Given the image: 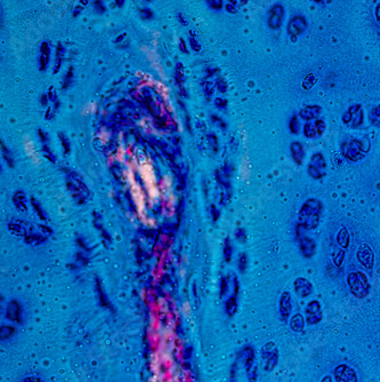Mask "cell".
I'll return each mask as SVG.
<instances>
[{
  "label": "cell",
  "mask_w": 380,
  "mask_h": 382,
  "mask_svg": "<svg viewBox=\"0 0 380 382\" xmlns=\"http://www.w3.org/2000/svg\"><path fill=\"white\" fill-rule=\"evenodd\" d=\"M347 283H348L350 292L357 299H364V297L369 295L371 285H370L366 275L361 273V271L350 273L348 277H347Z\"/></svg>",
  "instance_id": "1"
},
{
  "label": "cell",
  "mask_w": 380,
  "mask_h": 382,
  "mask_svg": "<svg viewBox=\"0 0 380 382\" xmlns=\"http://www.w3.org/2000/svg\"><path fill=\"white\" fill-rule=\"evenodd\" d=\"M322 212V203L320 202L319 199L315 198H310L306 202L304 203V205L301 206L299 214H298V221H299V225H303V223L313 216L316 213Z\"/></svg>",
  "instance_id": "2"
},
{
  "label": "cell",
  "mask_w": 380,
  "mask_h": 382,
  "mask_svg": "<svg viewBox=\"0 0 380 382\" xmlns=\"http://www.w3.org/2000/svg\"><path fill=\"white\" fill-rule=\"evenodd\" d=\"M356 258L363 267L366 269H372L375 264V254H373L372 248L368 244H362L357 248Z\"/></svg>",
  "instance_id": "3"
},
{
  "label": "cell",
  "mask_w": 380,
  "mask_h": 382,
  "mask_svg": "<svg viewBox=\"0 0 380 382\" xmlns=\"http://www.w3.org/2000/svg\"><path fill=\"white\" fill-rule=\"evenodd\" d=\"M343 122H345V124H350L353 127H359V126H361L363 122L362 106L360 104L350 106L348 111L344 115Z\"/></svg>",
  "instance_id": "4"
},
{
  "label": "cell",
  "mask_w": 380,
  "mask_h": 382,
  "mask_svg": "<svg viewBox=\"0 0 380 382\" xmlns=\"http://www.w3.org/2000/svg\"><path fill=\"white\" fill-rule=\"evenodd\" d=\"M284 18V8L281 4H275L271 8L268 14V27L273 30H278L281 28Z\"/></svg>",
  "instance_id": "5"
},
{
  "label": "cell",
  "mask_w": 380,
  "mask_h": 382,
  "mask_svg": "<svg viewBox=\"0 0 380 382\" xmlns=\"http://www.w3.org/2000/svg\"><path fill=\"white\" fill-rule=\"evenodd\" d=\"M307 29V20L303 15H296L289 22L287 31L288 34L295 37V35H303Z\"/></svg>",
  "instance_id": "6"
},
{
  "label": "cell",
  "mask_w": 380,
  "mask_h": 382,
  "mask_svg": "<svg viewBox=\"0 0 380 382\" xmlns=\"http://www.w3.org/2000/svg\"><path fill=\"white\" fill-rule=\"evenodd\" d=\"M294 287H295V292L297 294L299 297H307L310 296L312 293H313V285L308 279L304 277H298L296 278L295 283H294Z\"/></svg>",
  "instance_id": "7"
},
{
  "label": "cell",
  "mask_w": 380,
  "mask_h": 382,
  "mask_svg": "<svg viewBox=\"0 0 380 382\" xmlns=\"http://www.w3.org/2000/svg\"><path fill=\"white\" fill-rule=\"evenodd\" d=\"M291 310H292L291 295L288 291H284V292L281 294L280 301H279V313H280L282 320L287 322L289 317H290Z\"/></svg>",
  "instance_id": "8"
},
{
  "label": "cell",
  "mask_w": 380,
  "mask_h": 382,
  "mask_svg": "<svg viewBox=\"0 0 380 382\" xmlns=\"http://www.w3.org/2000/svg\"><path fill=\"white\" fill-rule=\"evenodd\" d=\"M299 238V246L300 251L305 258H312L316 252V243L313 238L305 236L304 234H300L298 236Z\"/></svg>",
  "instance_id": "9"
},
{
  "label": "cell",
  "mask_w": 380,
  "mask_h": 382,
  "mask_svg": "<svg viewBox=\"0 0 380 382\" xmlns=\"http://www.w3.org/2000/svg\"><path fill=\"white\" fill-rule=\"evenodd\" d=\"M334 378L339 382H357L355 371L347 366V365H339L334 370Z\"/></svg>",
  "instance_id": "10"
},
{
  "label": "cell",
  "mask_w": 380,
  "mask_h": 382,
  "mask_svg": "<svg viewBox=\"0 0 380 382\" xmlns=\"http://www.w3.org/2000/svg\"><path fill=\"white\" fill-rule=\"evenodd\" d=\"M50 57V45L48 41H42L40 46V56H39V70L45 71L47 69Z\"/></svg>",
  "instance_id": "11"
},
{
  "label": "cell",
  "mask_w": 380,
  "mask_h": 382,
  "mask_svg": "<svg viewBox=\"0 0 380 382\" xmlns=\"http://www.w3.org/2000/svg\"><path fill=\"white\" fill-rule=\"evenodd\" d=\"M321 111H322V108H321L320 105H307L300 110L299 116L304 121L310 122L312 119L316 118L321 113Z\"/></svg>",
  "instance_id": "12"
},
{
  "label": "cell",
  "mask_w": 380,
  "mask_h": 382,
  "mask_svg": "<svg viewBox=\"0 0 380 382\" xmlns=\"http://www.w3.org/2000/svg\"><path fill=\"white\" fill-rule=\"evenodd\" d=\"M290 151H291V156L294 158L296 164L301 165L304 163L305 151L301 143H299V142H292L290 145Z\"/></svg>",
  "instance_id": "13"
},
{
  "label": "cell",
  "mask_w": 380,
  "mask_h": 382,
  "mask_svg": "<svg viewBox=\"0 0 380 382\" xmlns=\"http://www.w3.org/2000/svg\"><path fill=\"white\" fill-rule=\"evenodd\" d=\"M343 151H344V156L350 161H360L364 158V155H365L360 150H357L356 148H354L353 145L350 144L345 145V147L343 148Z\"/></svg>",
  "instance_id": "14"
},
{
  "label": "cell",
  "mask_w": 380,
  "mask_h": 382,
  "mask_svg": "<svg viewBox=\"0 0 380 382\" xmlns=\"http://www.w3.org/2000/svg\"><path fill=\"white\" fill-rule=\"evenodd\" d=\"M305 324H306V320H305L304 316L301 315V313H295V315L291 317L289 325H290V329L292 330V331L299 333L304 330Z\"/></svg>",
  "instance_id": "15"
},
{
  "label": "cell",
  "mask_w": 380,
  "mask_h": 382,
  "mask_svg": "<svg viewBox=\"0 0 380 382\" xmlns=\"http://www.w3.org/2000/svg\"><path fill=\"white\" fill-rule=\"evenodd\" d=\"M305 313H306L307 317L323 315L322 309H321V304L317 300L311 301V302L306 306V308H305Z\"/></svg>",
  "instance_id": "16"
},
{
  "label": "cell",
  "mask_w": 380,
  "mask_h": 382,
  "mask_svg": "<svg viewBox=\"0 0 380 382\" xmlns=\"http://www.w3.org/2000/svg\"><path fill=\"white\" fill-rule=\"evenodd\" d=\"M63 57H64V47L61 43H58L57 47H56V57H55V64H54V73L55 74H56L61 69Z\"/></svg>",
  "instance_id": "17"
},
{
  "label": "cell",
  "mask_w": 380,
  "mask_h": 382,
  "mask_svg": "<svg viewBox=\"0 0 380 382\" xmlns=\"http://www.w3.org/2000/svg\"><path fill=\"white\" fill-rule=\"evenodd\" d=\"M320 215L321 213H316V214H314L310 219L306 220L303 225H300L304 228V230H313V229L317 228L320 223Z\"/></svg>",
  "instance_id": "18"
},
{
  "label": "cell",
  "mask_w": 380,
  "mask_h": 382,
  "mask_svg": "<svg viewBox=\"0 0 380 382\" xmlns=\"http://www.w3.org/2000/svg\"><path fill=\"white\" fill-rule=\"evenodd\" d=\"M311 165H313V166L320 168V170H322V171L326 170L327 163H326V159H324L323 155L320 154V152L313 155V156H312V159H311Z\"/></svg>",
  "instance_id": "19"
},
{
  "label": "cell",
  "mask_w": 380,
  "mask_h": 382,
  "mask_svg": "<svg viewBox=\"0 0 380 382\" xmlns=\"http://www.w3.org/2000/svg\"><path fill=\"white\" fill-rule=\"evenodd\" d=\"M369 119L373 126L380 127V104L371 109L369 112Z\"/></svg>",
  "instance_id": "20"
},
{
  "label": "cell",
  "mask_w": 380,
  "mask_h": 382,
  "mask_svg": "<svg viewBox=\"0 0 380 382\" xmlns=\"http://www.w3.org/2000/svg\"><path fill=\"white\" fill-rule=\"evenodd\" d=\"M246 4H247V1H238V0H233V1L227 2L225 8H226L227 12L231 13V14H235V13H238L239 9Z\"/></svg>",
  "instance_id": "21"
},
{
  "label": "cell",
  "mask_w": 380,
  "mask_h": 382,
  "mask_svg": "<svg viewBox=\"0 0 380 382\" xmlns=\"http://www.w3.org/2000/svg\"><path fill=\"white\" fill-rule=\"evenodd\" d=\"M188 41H190V45L191 47H192V50L194 52H197V53H199L201 51V44L199 39H198L197 34L192 30L188 32Z\"/></svg>",
  "instance_id": "22"
},
{
  "label": "cell",
  "mask_w": 380,
  "mask_h": 382,
  "mask_svg": "<svg viewBox=\"0 0 380 382\" xmlns=\"http://www.w3.org/2000/svg\"><path fill=\"white\" fill-rule=\"evenodd\" d=\"M1 152H2V157H4L6 163L8 164V166H11V167L14 166V157H13L12 151L9 150L7 147H6L4 142H1Z\"/></svg>",
  "instance_id": "23"
},
{
  "label": "cell",
  "mask_w": 380,
  "mask_h": 382,
  "mask_svg": "<svg viewBox=\"0 0 380 382\" xmlns=\"http://www.w3.org/2000/svg\"><path fill=\"white\" fill-rule=\"evenodd\" d=\"M337 242L339 246H342V247H347L349 244V235L348 232H347L346 229H343V230H340L339 234H338V237H337Z\"/></svg>",
  "instance_id": "24"
},
{
  "label": "cell",
  "mask_w": 380,
  "mask_h": 382,
  "mask_svg": "<svg viewBox=\"0 0 380 382\" xmlns=\"http://www.w3.org/2000/svg\"><path fill=\"white\" fill-rule=\"evenodd\" d=\"M308 173H310V175L315 180L322 179V177L326 175V172L320 170V168L313 166V165H311V164L308 165Z\"/></svg>",
  "instance_id": "25"
},
{
  "label": "cell",
  "mask_w": 380,
  "mask_h": 382,
  "mask_svg": "<svg viewBox=\"0 0 380 382\" xmlns=\"http://www.w3.org/2000/svg\"><path fill=\"white\" fill-rule=\"evenodd\" d=\"M185 73H184V67L182 63H177L176 69H175V80L178 85H182L184 83Z\"/></svg>",
  "instance_id": "26"
},
{
  "label": "cell",
  "mask_w": 380,
  "mask_h": 382,
  "mask_svg": "<svg viewBox=\"0 0 380 382\" xmlns=\"http://www.w3.org/2000/svg\"><path fill=\"white\" fill-rule=\"evenodd\" d=\"M58 139H60L62 147H63V149H64V154L69 155L70 151H71V145H70L69 139H67V137L66 134H64L63 132L58 133Z\"/></svg>",
  "instance_id": "27"
},
{
  "label": "cell",
  "mask_w": 380,
  "mask_h": 382,
  "mask_svg": "<svg viewBox=\"0 0 380 382\" xmlns=\"http://www.w3.org/2000/svg\"><path fill=\"white\" fill-rule=\"evenodd\" d=\"M279 361V352L275 350L271 356L267 357V366H266V371H272L273 368L277 366Z\"/></svg>",
  "instance_id": "28"
},
{
  "label": "cell",
  "mask_w": 380,
  "mask_h": 382,
  "mask_svg": "<svg viewBox=\"0 0 380 382\" xmlns=\"http://www.w3.org/2000/svg\"><path fill=\"white\" fill-rule=\"evenodd\" d=\"M207 141H208V144H209V147L211 148V150L214 152L218 151V139L215 134H213V133H209V134L207 135Z\"/></svg>",
  "instance_id": "29"
},
{
  "label": "cell",
  "mask_w": 380,
  "mask_h": 382,
  "mask_svg": "<svg viewBox=\"0 0 380 382\" xmlns=\"http://www.w3.org/2000/svg\"><path fill=\"white\" fill-rule=\"evenodd\" d=\"M304 134L305 137L308 139H313L317 135L316 129H315V125L312 124V122H307L304 126Z\"/></svg>",
  "instance_id": "30"
},
{
  "label": "cell",
  "mask_w": 380,
  "mask_h": 382,
  "mask_svg": "<svg viewBox=\"0 0 380 382\" xmlns=\"http://www.w3.org/2000/svg\"><path fill=\"white\" fill-rule=\"evenodd\" d=\"M72 79H73V68L70 67L69 70H67V72L66 73V76H64V78H63V85H62V88L63 89L69 88L71 83H72Z\"/></svg>",
  "instance_id": "31"
},
{
  "label": "cell",
  "mask_w": 380,
  "mask_h": 382,
  "mask_svg": "<svg viewBox=\"0 0 380 382\" xmlns=\"http://www.w3.org/2000/svg\"><path fill=\"white\" fill-rule=\"evenodd\" d=\"M214 90H215V84L211 82H206L203 84V92L207 100H210V98L214 94Z\"/></svg>",
  "instance_id": "32"
},
{
  "label": "cell",
  "mask_w": 380,
  "mask_h": 382,
  "mask_svg": "<svg viewBox=\"0 0 380 382\" xmlns=\"http://www.w3.org/2000/svg\"><path fill=\"white\" fill-rule=\"evenodd\" d=\"M289 128H290L292 134H298V133H299V122H298L297 116H294V117L291 118Z\"/></svg>",
  "instance_id": "33"
},
{
  "label": "cell",
  "mask_w": 380,
  "mask_h": 382,
  "mask_svg": "<svg viewBox=\"0 0 380 382\" xmlns=\"http://www.w3.org/2000/svg\"><path fill=\"white\" fill-rule=\"evenodd\" d=\"M42 154H44V156L46 157L48 160H50L51 163H55V161H56V157L54 156V154L51 152L50 149L48 148L47 144L42 145Z\"/></svg>",
  "instance_id": "34"
},
{
  "label": "cell",
  "mask_w": 380,
  "mask_h": 382,
  "mask_svg": "<svg viewBox=\"0 0 380 382\" xmlns=\"http://www.w3.org/2000/svg\"><path fill=\"white\" fill-rule=\"evenodd\" d=\"M139 15L143 20H151L153 17V12L151 11L150 8H139Z\"/></svg>",
  "instance_id": "35"
},
{
  "label": "cell",
  "mask_w": 380,
  "mask_h": 382,
  "mask_svg": "<svg viewBox=\"0 0 380 382\" xmlns=\"http://www.w3.org/2000/svg\"><path fill=\"white\" fill-rule=\"evenodd\" d=\"M207 4L211 9H216V11H219V9L223 8L224 2L222 1V0H209V1H207Z\"/></svg>",
  "instance_id": "36"
},
{
  "label": "cell",
  "mask_w": 380,
  "mask_h": 382,
  "mask_svg": "<svg viewBox=\"0 0 380 382\" xmlns=\"http://www.w3.org/2000/svg\"><path fill=\"white\" fill-rule=\"evenodd\" d=\"M216 87L220 93H225L227 90V84L225 82V79L222 78V77H219V78L216 80Z\"/></svg>",
  "instance_id": "37"
},
{
  "label": "cell",
  "mask_w": 380,
  "mask_h": 382,
  "mask_svg": "<svg viewBox=\"0 0 380 382\" xmlns=\"http://www.w3.org/2000/svg\"><path fill=\"white\" fill-rule=\"evenodd\" d=\"M94 11H95L97 14H104L106 12V7L104 5L103 1H95L94 2Z\"/></svg>",
  "instance_id": "38"
},
{
  "label": "cell",
  "mask_w": 380,
  "mask_h": 382,
  "mask_svg": "<svg viewBox=\"0 0 380 382\" xmlns=\"http://www.w3.org/2000/svg\"><path fill=\"white\" fill-rule=\"evenodd\" d=\"M314 125H315V129H316V133H317V135H322L323 134V132L326 131V122H324L323 121H316L314 122Z\"/></svg>",
  "instance_id": "39"
},
{
  "label": "cell",
  "mask_w": 380,
  "mask_h": 382,
  "mask_svg": "<svg viewBox=\"0 0 380 382\" xmlns=\"http://www.w3.org/2000/svg\"><path fill=\"white\" fill-rule=\"evenodd\" d=\"M211 121H213L215 124H217L222 129H226V122L223 121L222 118L218 117L217 115H211Z\"/></svg>",
  "instance_id": "40"
},
{
  "label": "cell",
  "mask_w": 380,
  "mask_h": 382,
  "mask_svg": "<svg viewBox=\"0 0 380 382\" xmlns=\"http://www.w3.org/2000/svg\"><path fill=\"white\" fill-rule=\"evenodd\" d=\"M247 262H248L247 255H246V253H242L241 255H240V258H239V268H240V270L242 271V273L246 270Z\"/></svg>",
  "instance_id": "41"
},
{
  "label": "cell",
  "mask_w": 380,
  "mask_h": 382,
  "mask_svg": "<svg viewBox=\"0 0 380 382\" xmlns=\"http://www.w3.org/2000/svg\"><path fill=\"white\" fill-rule=\"evenodd\" d=\"M224 255H225V259L227 261H230L231 255H232V247H231L229 239H226V244L225 247H224Z\"/></svg>",
  "instance_id": "42"
},
{
  "label": "cell",
  "mask_w": 380,
  "mask_h": 382,
  "mask_svg": "<svg viewBox=\"0 0 380 382\" xmlns=\"http://www.w3.org/2000/svg\"><path fill=\"white\" fill-rule=\"evenodd\" d=\"M215 105L220 110H226L227 108V101L222 98H217L215 100Z\"/></svg>",
  "instance_id": "43"
},
{
  "label": "cell",
  "mask_w": 380,
  "mask_h": 382,
  "mask_svg": "<svg viewBox=\"0 0 380 382\" xmlns=\"http://www.w3.org/2000/svg\"><path fill=\"white\" fill-rule=\"evenodd\" d=\"M235 237L238 238V241H240L241 243H245L246 238H247L245 229H242V228L238 229V230H236V232H235Z\"/></svg>",
  "instance_id": "44"
},
{
  "label": "cell",
  "mask_w": 380,
  "mask_h": 382,
  "mask_svg": "<svg viewBox=\"0 0 380 382\" xmlns=\"http://www.w3.org/2000/svg\"><path fill=\"white\" fill-rule=\"evenodd\" d=\"M38 137H39V139H40V141H41V143L42 144H46L47 142H48V140H50V138H48V135H47V133L46 132H44L42 131V129H38Z\"/></svg>",
  "instance_id": "45"
},
{
  "label": "cell",
  "mask_w": 380,
  "mask_h": 382,
  "mask_svg": "<svg viewBox=\"0 0 380 382\" xmlns=\"http://www.w3.org/2000/svg\"><path fill=\"white\" fill-rule=\"evenodd\" d=\"M87 4H88V2H86V1H80V2H79V5L74 7V9H73V16H74V17H76V16H78V15L80 14V12L83 9V6H84V5H87Z\"/></svg>",
  "instance_id": "46"
},
{
  "label": "cell",
  "mask_w": 380,
  "mask_h": 382,
  "mask_svg": "<svg viewBox=\"0 0 380 382\" xmlns=\"http://www.w3.org/2000/svg\"><path fill=\"white\" fill-rule=\"evenodd\" d=\"M48 98H50V101H51V102H56L57 101V95H56V92H55V88L53 86L50 87V90H48Z\"/></svg>",
  "instance_id": "47"
},
{
  "label": "cell",
  "mask_w": 380,
  "mask_h": 382,
  "mask_svg": "<svg viewBox=\"0 0 380 382\" xmlns=\"http://www.w3.org/2000/svg\"><path fill=\"white\" fill-rule=\"evenodd\" d=\"M218 72V69L217 68H208L207 71H206V79L210 78V77L215 76V74Z\"/></svg>",
  "instance_id": "48"
},
{
  "label": "cell",
  "mask_w": 380,
  "mask_h": 382,
  "mask_svg": "<svg viewBox=\"0 0 380 382\" xmlns=\"http://www.w3.org/2000/svg\"><path fill=\"white\" fill-rule=\"evenodd\" d=\"M57 111L56 110H55V108L54 106H50V108H48L47 109V112H46V119L47 121H50V119H51L54 117V115L55 113H56Z\"/></svg>",
  "instance_id": "49"
},
{
  "label": "cell",
  "mask_w": 380,
  "mask_h": 382,
  "mask_svg": "<svg viewBox=\"0 0 380 382\" xmlns=\"http://www.w3.org/2000/svg\"><path fill=\"white\" fill-rule=\"evenodd\" d=\"M177 18H178V21L181 22L182 25H187V18H186V16L183 14V13H181V12L178 13Z\"/></svg>",
  "instance_id": "50"
},
{
  "label": "cell",
  "mask_w": 380,
  "mask_h": 382,
  "mask_svg": "<svg viewBox=\"0 0 380 382\" xmlns=\"http://www.w3.org/2000/svg\"><path fill=\"white\" fill-rule=\"evenodd\" d=\"M39 101H40V104L42 106H47L48 105V101H50V98H48V95H46V94H42Z\"/></svg>",
  "instance_id": "51"
},
{
  "label": "cell",
  "mask_w": 380,
  "mask_h": 382,
  "mask_svg": "<svg viewBox=\"0 0 380 382\" xmlns=\"http://www.w3.org/2000/svg\"><path fill=\"white\" fill-rule=\"evenodd\" d=\"M180 50L183 52L184 54H187L188 51H187V46H186V43H185V40L183 38H181L180 39Z\"/></svg>",
  "instance_id": "52"
},
{
  "label": "cell",
  "mask_w": 380,
  "mask_h": 382,
  "mask_svg": "<svg viewBox=\"0 0 380 382\" xmlns=\"http://www.w3.org/2000/svg\"><path fill=\"white\" fill-rule=\"evenodd\" d=\"M32 204H33V206L35 207V211L38 212V214L41 216L42 219H45V216H44V214H42V211H41V208H40V206L38 205V203L35 202V200H32Z\"/></svg>",
  "instance_id": "53"
},
{
  "label": "cell",
  "mask_w": 380,
  "mask_h": 382,
  "mask_svg": "<svg viewBox=\"0 0 380 382\" xmlns=\"http://www.w3.org/2000/svg\"><path fill=\"white\" fill-rule=\"evenodd\" d=\"M376 17H377V21H378V23L380 24V2L376 8Z\"/></svg>",
  "instance_id": "54"
},
{
  "label": "cell",
  "mask_w": 380,
  "mask_h": 382,
  "mask_svg": "<svg viewBox=\"0 0 380 382\" xmlns=\"http://www.w3.org/2000/svg\"><path fill=\"white\" fill-rule=\"evenodd\" d=\"M115 5L118 6V7H121V6L125 5V1H122V0H116V1H115Z\"/></svg>",
  "instance_id": "55"
},
{
  "label": "cell",
  "mask_w": 380,
  "mask_h": 382,
  "mask_svg": "<svg viewBox=\"0 0 380 382\" xmlns=\"http://www.w3.org/2000/svg\"><path fill=\"white\" fill-rule=\"evenodd\" d=\"M215 208V207L213 206V215H214V220H217L218 219V212L216 211V209H214Z\"/></svg>",
  "instance_id": "56"
},
{
  "label": "cell",
  "mask_w": 380,
  "mask_h": 382,
  "mask_svg": "<svg viewBox=\"0 0 380 382\" xmlns=\"http://www.w3.org/2000/svg\"><path fill=\"white\" fill-rule=\"evenodd\" d=\"M322 382H332V378H331V377H326L322 380Z\"/></svg>",
  "instance_id": "57"
},
{
  "label": "cell",
  "mask_w": 380,
  "mask_h": 382,
  "mask_svg": "<svg viewBox=\"0 0 380 382\" xmlns=\"http://www.w3.org/2000/svg\"><path fill=\"white\" fill-rule=\"evenodd\" d=\"M123 38H125V35H120V37L118 38V39H116V44H119V43H120V41H121V40L123 39Z\"/></svg>",
  "instance_id": "58"
}]
</instances>
